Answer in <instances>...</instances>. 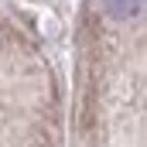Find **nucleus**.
<instances>
[{"label":"nucleus","instance_id":"1","mask_svg":"<svg viewBox=\"0 0 147 147\" xmlns=\"http://www.w3.org/2000/svg\"><path fill=\"white\" fill-rule=\"evenodd\" d=\"M103 7L113 21H127V17H137L144 10V0H103Z\"/></svg>","mask_w":147,"mask_h":147}]
</instances>
